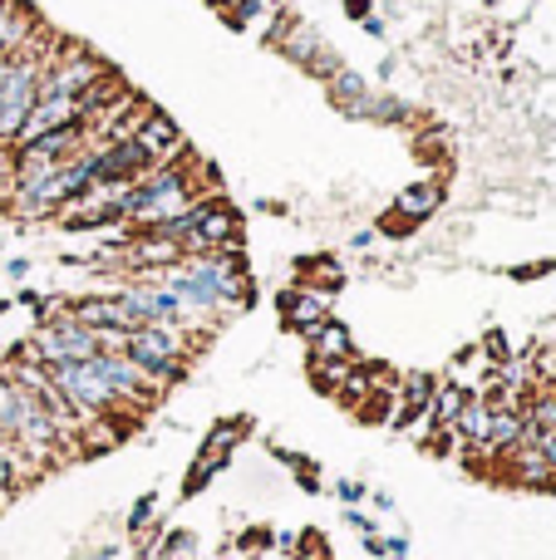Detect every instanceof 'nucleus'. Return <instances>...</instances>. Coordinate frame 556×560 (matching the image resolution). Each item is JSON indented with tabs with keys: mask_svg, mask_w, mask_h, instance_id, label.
I'll use <instances>...</instances> for the list:
<instances>
[{
	"mask_svg": "<svg viewBox=\"0 0 556 560\" xmlns=\"http://www.w3.org/2000/svg\"><path fill=\"white\" fill-rule=\"evenodd\" d=\"M197 339L202 335H193V329H183V325H138V329H128L124 354L167 394V388L183 384L187 369H193Z\"/></svg>",
	"mask_w": 556,
	"mask_h": 560,
	"instance_id": "f257e3e1",
	"label": "nucleus"
},
{
	"mask_svg": "<svg viewBox=\"0 0 556 560\" xmlns=\"http://www.w3.org/2000/svg\"><path fill=\"white\" fill-rule=\"evenodd\" d=\"M134 148L143 153L148 167H167V163H183V158H193V148H187V133L167 114L148 118V124L134 133Z\"/></svg>",
	"mask_w": 556,
	"mask_h": 560,
	"instance_id": "f03ea898",
	"label": "nucleus"
},
{
	"mask_svg": "<svg viewBox=\"0 0 556 560\" xmlns=\"http://www.w3.org/2000/svg\"><path fill=\"white\" fill-rule=\"evenodd\" d=\"M331 295H321V290L311 285H286L281 295H276V315H281V329H291V335H305V329H315L321 319H331Z\"/></svg>",
	"mask_w": 556,
	"mask_h": 560,
	"instance_id": "7ed1b4c3",
	"label": "nucleus"
},
{
	"mask_svg": "<svg viewBox=\"0 0 556 560\" xmlns=\"http://www.w3.org/2000/svg\"><path fill=\"white\" fill-rule=\"evenodd\" d=\"M502 477L512 487H528V492H556V467L547 463V453L532 443H518L512 453H502Z\"/></svg>",
	"mask_w": 556,
	"mask_h": 560,
	"instance_id": "20e7f679",
	"label": "nucleus"
},
{
	"mask_svg": "<svg viewBox=\"0 0 556 560\" xmlns=\"http://www.w3.org/2000/svg\"><path fill=\"white\" fill-rule=\"evenodd\" d=\"M69 315H74L84 329H138L134 310H128L118 295H74L69 300Z\"/></svg>",
	"mask_w": 556,
	"mask_h": 560,
	"instance_id": "39448f33",
	"label": "nucleus"
},
{
	"mask_svg": "<svg viewBox=\"0 0 556 560\" xmlns=\"http://www.w3.org/2000/svg\"><path fill=\"white\" fill-rule=\"evenodd\" d=\"M65 124H84V118H79V104H74V98H35V108H30L25 128L15 133V143H10V148H25V143H35V138L55 133V128H65Z\"/></svg>",
	"mask_w": 556,
	"mask_h": 560,
	"instance_id": "423d86ee",
	"label": "nucleus"
},
{
	"mask_svg": "<svg viewBox=\"0 0 556 560\" xmlns=\"http://www.w3.org/2000/svg\"><path fill=\"white\" fill-rule=\"evenodd\" d=\"M39 25H45V20H39L25 0H0V59L20 55Z\"/></svg>",
	"mask_w": 556,
	"mask_h": 560,
	"instance_id": "0eeeda50",
	"label": "nucleus"
},
{
	"mask_svg": "<svg viewBox=\"0 0 556 560\" xmlns=\"http://www.w3.org/2000/svg\"><path fill=\"white\" fill-rule=\"evenodd\" d=\"M305 345H311V354H321V359H355V335L340 325V319H321L315 329H305Z\"/></svg>",
	"mask_w": 556,
	"mask_h": 560,
	"instance_id": "6e6552de",
	"label": "nucleus"
},
{
	"mask_svg": "<svg viewBox=\"0 0 556 560\" xmlns=\"http://www.w3.org/2000/svg\"><path fill=\"white\" fill-rule=\"evenodd\" d=\"M246 433H252V418H222V423H217L212 433L202 438V453H197V457H207V463L227 467V457H232V447L242 443Z\"/></svg>",
	"mask_w": 556,
	"mask_h": 560,
	"instance_id": "1a4fd4ad",
	"label": "nucleus"
},
{
	"mask_svg": "<svg viewBox=\"0 0 556 560\" xmlns=\"http://www.w3.org/2000/svg\"><path fill=\"white\" fill-rule=\"evenodd\" d=\"M296 285H311V290H321V295H331L335 300V290L345 285V271H340V261L335 256H305V261H296Z\"/></svg>",
	"mask_w": 556,
	"mask_h": 560,
	"instance_id": "9d476101",
	"label": "nucleus"
},
{
	"mask_svg": "<svg viewBox=\"0 0 556 560\" xmlns=\"http://www.w3.org/2000/svg\"><path fill=\"white\" fill-rule=\"evenodd\" d=\"M350 369H355V359H321V354L305 359V374H311V388H315V394H325V398L340 394V384L350 378Z\"/></svg>",
	"mask_w": 556,
	"mask_h": 560,
	"instance_id": "9b49d317",
	"label": "nucleus"
},
{
	"mask_svg": "<svg viewBox=\"0 0 556 560\" xmlns=\"http://www.w3.org/2000/svg\"><path fill=\"white\" fill-rule=\"evenodd\" d=\"M439 202H443V187H439V183H414L409 192H399V202H394V212H399L404 222H414V226H419L429 212H439Z\"/></svg>",
	"mask_w": 556,
	"mask_h": 560,
	"instance_id": "f8f14e48",
	"label": "nucleus"
},
{
	"mask_svg": "<svg viewBox=\"0 0 556 560\" xmlns=\"http://www.w3.org/2000/svg\"><path fill=\"white\" fill-rule=\"evenodd\" d=\"M488 423H493V408L483 404L478 394H468V404H463V408H459V418H453V428H459L463 447L488 443Z\"/></svg>",
	"mask_w": 556,
	"mask_h": 560,
	"instance_id": "ddd939ff",
	"label": "nucleus"
},
{
	"mask_svg": "<svg viewBox=\"0 0 556 560\" xmlns=\"http://www.w3.org/2000/svg\"><path fill=\"white\" fill-rule=\"evenodd\" d=\"M394 388H370V394L355 404V418L360 423H374V428H390V418H394Z\"/></svg>",
	"mask_w": 556,
	"mask_h": 560,
	"instance_id": "4468645a",
	"label": "nucleus"
},
{
	"mask_svg": "<svg viewBox=\"0 0 556 560\" xmlns=\"http://www.w3.org/2000/svg\"><path fill=\"white\" fill-rule=\"evenodd\" d=\"M331 98L340 108H350V114H360V104L370 98V89H364V79L360 74H350V69H340V74L331 79Z\"/></svg>",
	"mask_w": 556,
	"mask_h": 560,
	"instance_id": "2eb2a0df",
	"label": "nucleus"
},
{
	"mask_svg": "<svg viewBox=\"0 0 556 560\" xmlns=\"http://www.w3.org/2000/svg\"><path fill=\"white\" fill-rule=\"evenodd\" d=\"M158 560H193L197 556V541H193V532H167V536H158Z\"/></svg>",
	"mask_w": 556,
	"mask_h": 560,
	"instance_id": "dca6fc26",
	"label": "nucleus"
},
{
	"mask_svg": "<svg viewBox=\"0 0 556 560\" xmlns=\"http://www.w3.org/2000/svg\"><path fill=\"white\" fill-rule=\"evenodd\" d=\"M478 349L483 354H488V364L498 369V364H508L512 354H518V349H512V339H508V329H488V335L478 339Z\"/></svg>",
	"mask_w": 556,
	"mask_h": 560,
	"instance_id": "f3484780",
	"label": "nucleus"
},
{
	"mask_svg": "<svg viewBox=\"0 0 556 560\" xmlns=\"http://www.w3.org/2000/svg\"><path fill=\"white\" fill-rule=\"evenodd\" d=\"M153 516H158V492H148V497H138V502H134V512H128L124 532H128V536H143Z\"/></svg>",
	"mask_w": 556,
	"mask_h": 560,
	"instance_id": "a211bd4d",
	"label": "nucleus"
},
{
	"mask_svg": "<svg viewBox=\"0 0 556 560\" xmlns=\"http://www.w3.org/2000/svg\"><path fill=\"white\" fill-rule=\"evenodd\" d=\"M217 477V463H207V457H197L193 467H187V482H183V497H197L207 482Z\"/></svg>",
	"mask_w": 556,
	"mask_h": 560,
	"instance_id": "6ab92c4d",
	"label": "nucleus"
},
{
	"mask_svg": "<svg viewBox=\"0 0 556 560\" xmlns=\"http://www.w3.org/2000/svg\"><path fill=\"white\" fill-rule=\"evenodd\" d=\"M552 271V261H528V266H518V271H512V280H542Z\"/></svg>",
	"mask_w": 556,
	"mask_h": 560,
	"instance_id": "aec40b11",
	"label": "nucleus"
},
{
	"mask_svg": "<svg viewBox=\"0 0 556 560\" xmlns=\"http://www.w3.org/2000/svg\"><path fill=\"white\" fill-rule=\"evenodd\" d=\"M370 10H374V0H345V15L350 20H370Z\"/></svg>",
	"mask_w": 556,
	"mask_h": 560,
	"instance_id": "412c9836",
	"label": "nucleus"
},
{
	"mask_svg": "<svg viewBox=\"0 0 556 560\" xmlns=\"http://www.w3.org/2000/svg\"><path fill=\"white\" fill-rule=\"evenodd\" d=\"M335 492H340L345 502H364V482H340Z\"/></svg>",
	"mask_w": 556,
	"mask_h": 560,
	"instance_id": "4be33fe9",
	"label": "nucleus"
},
{
	"mask_svg": "<svg viewBox=\"0 0 556 560\" xmlns=\"http://www.w3.org/2000/svg\"><path fill=\"white\" fill-rule=\"evenodd\" d=\"M212 5L217 10H232V5H242V0H212Z\"/></svg>",
	"mask_w": 556,
	"mask_h": 560,
	"instance_id": "5701e85b",
	"label": "nucleus"
},
{
	"mask_svg": "<svg viewBox=\"0 0 556 560\" xmlns=\"http://www.w3.org/2000/svg\"><path fill=\"white\" fill-rule=\"evenodd\" d=\"M0 506H5V502H0Z\"/></svg>",
	"mask_w": 556,
	"mask_h": 560,
	"instance_id": "b1692460",
	"label": "nucleus"
}]
</instances>
